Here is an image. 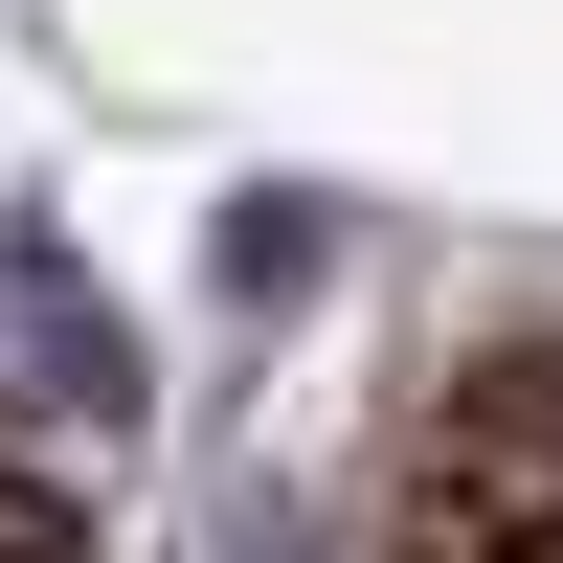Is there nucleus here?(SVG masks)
Wrapping results in <instances>:
<instances>
[{
    "label": "nucleus",
    "instance_id": "1",
    "mask_svg": "<svg viewBox=\"0 0 563 563\" xmlns=\"http://www.w3.org/2000/svg\"><path fill=\"white\" fill-rule=\"evenodd\" d=\"M406 563H563V339L406 406Z\"/></svg>",
    "mask_w": 563,
    "mask_h": 563
},
{
    "label": "nucleus",
    "instance_id": "2",
    "mask_svg": "<svg viewBox=\"0 0 563 563\" xmlns=\"http://www.w3.org/2000/svg\"><path fill=\"white\" fill-rule=\"evenodd\" d=\"M0 563H90V519H68V496H23V474H0Z\"/></svg>",
    "mask_w": 563,
    "mask_h": 563
}]
</instances>
